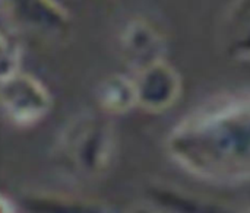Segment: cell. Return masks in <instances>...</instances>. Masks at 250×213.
Instances as JSON below:
<instances>
[{
  "instance_id": "cell-1",
  "label": "cell",
  "mask_w": 250,
  "mask_h": 213,
  "mask_svg": "<svg viewBox=\"0 0 250 213\" xmlns=\"http://www.w3.org/2000/svg\"><path fill=\"white\" fill-rule=\"evenodd\" d=\"M167 149L177 165L202 180L250 181V95L201 107L174 126Z\"/></svg>"
},
{
  "instance_id": "cell-2",
  "label": "cell",
  "mask_w": 250,
  "mask_h": 213,
  "mask_svg": "<svg viewBox=\"0 0 250 213\" xmlns=\"http://www.w3.org/2000/svg\"><path fill=\"white\" fill-rule=\"evenodd\" d=\"M116 151L113 123L95 113H82L63 127L57 139L59 161L85 180L103 177L111 167Z\"/></svg>"
},
{
  "instance_id": "cell-3",
  "label": "cell",
  "mask_w": 250,
  "mask_h": 213,
  "mask_svg": "<svg viewBox=\"0 0 250 213\" xmlns=\"http://www.w3.org/2000/svg\"><path fill=\"white\" fill-rule=\"evenodd\" d=\"M51 107V94L38 77L21 70L0 80V108L15 126L38 124L48 116Z\"/></svg>"
},
{
  "instance_id": "cell-4",
  "label": "cell",
  "mask_w": 250,
  "mask_h": 213,
  "mask_svg": "<svg viewBox=\"0 0 250 213\" xmlns=\"http://www.w3.org/2000/svg\"><path fill=\"white\" fill-rule=\"evenodd\" d=\"M0 16L13 34L56 38L70 28L67 10L56 0H0Z\"/></svg>"
},
{
  "instance_id": "cell-5",
  "label": "cell",
  "mask_w": 250,
  "mask_h": 213,
  "mask_svg": "<svg viewBox=\"0 0 250 213\" xmlns=\"http://www.w3.org/2000/svg\"><path fill=\"white\" fill-rule=\"evenodd\" d=\"M135 86L138 107L148 113L160 114L179 101L182 95V76L164 58L139 70Z\"/></svg>"
},
{
  "instance_id": "cell-6",
  "label": "cell",
  "mask_w": 250,
  "mask_h": 213,
  "mask_svg": "<svg viewBox=\"0 0 250 213\" xmlns=\"http://www.w3.org/2000/svg\"><path fill=\"white\" fill-rule=\"evenodd\" d=\"M119 48L126 64L139 72L164 60L166 39L151 22L138 18L129 20L120 31Z\"/></svg>"
},
{
  "instance_id": "cell-7",
  "label": "cell",
  "mask_w": 250,
  "mask_h": 213,
  "mask_svg": "<svg viewBox=\"0 0 250 213\" xmlns=\"http://www.w3.org/2000/svg\"><path fill=\"white\" fill-rule=\"evenodd\" d=\"M95 98L105 114H125L138 105L135 80L125 75H111L98 83Z\"/></svg>"
},
{
  "instance_id": "cell-8",
  "label": "cell",
  "mask_w": 250,
  "mask_h": 213,
  "mask_svg": "<svg viewBox=\"0 0 250 213\" xmlns=\"http://www.w3.org/2000/svg\"><path fill=\"white\" fill-rule=\"evenodd\" d=\"M226 51L234 60H250V0H237L230 12Z\"/></svg>"
},
{
  "instance_id": "cell-9",
  "label": "cell",
  "mask_w": 250,
  "mask_h": 213,
  "mask_svg": "<svg viewBox=\"0 0 250 213\" xmlns=\"http://www.w3.org/2000/svg\"><path fill=\"white\" fill-rule=\"evenodd\" d=\"M26 205L31 211L37 212H101L104 206L83 197L57 194V193H34L26 197Z\"/></svg>"
},
{
  "instance_id": "cell-10",
  "label": "cell",
  "mask_w": 250,
  "mask_h": 213,
  "mask_svg": "<svg viewBox=\"0 0 250 213\" xmlns=\"http://www.w3.org/2000/svg\"><path fill=\"white\" fill-rule=\"evenodd\" d=\"M9 29L0 31V80L21 72V45Z\"/></svg>"
}]
</instances>
